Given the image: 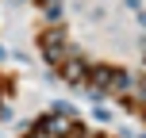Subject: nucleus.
Instances as JSON below:
<instances>
[{"mask_svg": "<svg viewBox=\"0 0 146 138\" xmlns=\"http://www.w3.org/2000/svg\"><path fill=\"white\" fill-rule=\"evenodd\" d=\"M69 138H85V134H81V131H73V134H69Z\"/></svg>", "mask_w": 146, "mask_h": 138, "instance_id": "7ed1b4c3", "label": "nucleus"}, {"mask_svg": "<svg viewBox=\"0 0 146 138\" xmlns=\"http://www.w3.org/2000/svg\"><path fill=\"white\" fill-rule=\"evenodd\" d=\"M111 77H115L111 69H96V73H92V81H96L100 88H111Z\"/></svg>", "mask_w": 146, "mask_h": 138, "instance_id": "f03ea898", "label": "nucleus"}, {"mask_svg": "<svg viewBox=\"0 0 146 138\" xmlns=\"http://www.w3.org/2000/svg\"><path fill=\"white\" fill-rule=\"evenodd\" d=\"M42 46H46V54H50L54 61L66 58V54H62V38H58V35H46V42H42Z\"/></svg>", "mask_w": 146, "mask_h": 138, "instance_id": "f257e3e1", "label": "nucleus"}]
</instances>
